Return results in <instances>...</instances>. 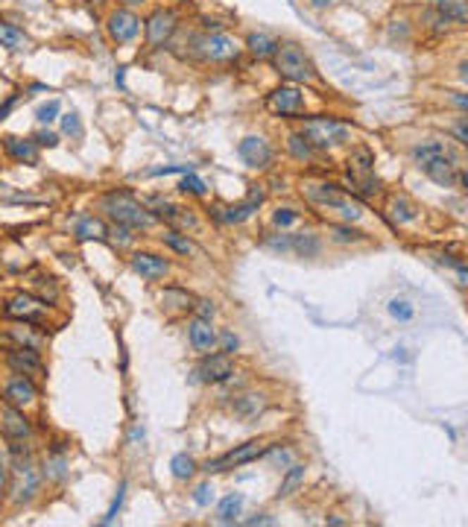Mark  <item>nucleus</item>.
I'll return each mask as SVG.
<instances>
[{"label": "nucleus", "mask_w": 468, "mask_h": 527, "mask_svg": "<svg viewBox=\"0 0 468 527\" xmlns=\"http://www.w3.org/2000/svg\"><path fill=\"white\" fill-rule=\"evenodd\" d=\"M173 32H176V15H173L170 9L152 12V18L147 21V38H149V44H164Z\"/></svg>", "instance_id": "aec40b11"}, {"label": "nucleus", "mask_w": 468, "mask_h": 527, "mask_svg": "<svg viewBox=\"0 0 468 527\" xmlns=\"http://www.w3.org/2000/svg\"><path fill=\"white\" fill-rule=\"evenodd\" d=\"M363 234L357 231V229H351V226H334V241L337 243H355V241H360Z\"/></svg>", "instance_id": "ea45409f"}, {"label": "nucleus", "mask_w": 468, "mask_h": 527, "mask_svg": "<svg viewBox=\"0 0 468 527\" xmlns=\"http://www.w3.org/2000/svg\"><path fill=\"white\" fill-rule=\"evenodd\" d=\"M296 220H299V214H296V211H292V208H278L276 214H272V223H276V226H281V229L292 226V223H296Z\"/></svg>", "instance_id": "79ce46f5"}, {"label": "nucleus", "mask_w": 468, "mask_h": 527, "mask_svg": "<svg viewBox=\"0 0 468 527\" xmlns=\"http://www.w3.org/2000/svg\"><path fill=\"white\" fill-rule=\"evenodd\" d=\"M187 337H190V346L197 349L199 355H208V351L217 349V331L211 328V320L197 317L187 325Z\"/></svg>", "instance_id": "a211bd4d"}, {"label": "nucleus", "mask_w": 468, "mask_h": 527, "mask_svg": "<svg viewBox=\"0 0 468 527\" xmlns=\"http://www.w3.org/2000/svg\"><path fill=\"white\" fill-rule=\"evenodd\" d=\"M266 109L281 117H299L304 109V94L296 85H281L266 97Z\"/></svg>", "instance_id": "1a4fd4ad"}, {"label": "nucleus", "mask_w": 468, "mask_h": 527, "mask_svg": "<svg viewBox=\"0 0 468 527\" xmlns=\"http://www.w3.org/2000/svg\"><path fill=\"white\" fill-rule=\"evenodd\" d=\"M123 492H126V483L117 486V495H114V501H111V507H109V513H106L103 524H111V521L117 519V513H121V507H123Z\"/></svg>", "instance_id": "a19ab883"}, {"label": "nucleus", "mask_w": 468, "mask_h": 527, "mask_svg": "<svg viewBox=\"0 0 468 527\" xmlns=\"http://www.w3.org/2000/svg\"><path fill=\"white\" fill-rule=\"evenodd\" d=\"M231 372H234L231 358H228V355H214V351H208V355L199 361V366H197V375H199V381H205V384H220V381H226Z\"/></svg>", "instance_id": "2eb2a0df"}, {"label": "nucleus", "mask_w": 468, "mask_h": 527, "mask_svg": "<svg viewBox=\"0 0 468 527\" xmlns=\"http://www.w3.org/2000/svg\"><path fill=\"white\" fill-rule=\"evenodd\" d=\"M240 507H243V495H240V492L226 495V498L220 501V507H217V519H220L223 524H231L234 519L240 516Z\"/></svg>", "instance_id": "bb28decb"}, {"label": "nucleus", "mask_w": 468, "mask_h": 527, "mask_svg": "<svg viewBox=\"0 0 468 527\" xmlns=\"http://www.w3.org/2000/svg\"><path fill=\"white\" fill-rule=\"evenodd\" d=\"M287 147H290V152H292V159H299V162H307L310 155H314V147L304 141L302 132H292L290 138H287Z\"/></svg>", "instance_id": "2f4dec72"}, {"label": "nucleus", "mask_w": 468, "mask_h": 527, "mask_svg": "<svg viewBox=\"0 0 468 527\" xmlns=\"http://www.w3.org/2000/svg\"><path fill=\"white\" fill-rule=\"evenodd\" d=\"M290 243H292V249H296V252H302L304 258L307 255H316V252H319V241L314 238V234H296V238H290Z\"/></svg>", "instance_id": "e433bc0d"}, {"label": "nucleus", "mask_w": 468, "mask_h": 527, "mask_svg": "<svg viewBox=\"0 0 468 527\" xmlns=\"http://www.w3.org/2000/svg\"><path fill=\"white\" fill-rule=\"evenodd\" d=\"M12 492H15V495H12L15 504H27V501H32V495L38 492V472H35V466L30 463V457L18 460Z\"/></svg>", "instance_id": "f8f14e48"}, {"label": "nucleus", "mask_w": 468, "mask_h": 527, "mask_svg": "<svg viewBox=\"0 0 468 527\" xmlns=\"http://www.w3.org/2000/svg\"><path fill=\"white\" fill-rule=\"evenodd\" d=\"M199 47H202V56L211 59V62H231V59H238V53H240L238 42L228 35H205Z\"/></svg>", "instance_id": "dca6fc26"}, {"label": "nucleus", "mask_w": 468, "mask_h": 527, "mask_svg": "<svg viewBox=\"0 0 468 527\" xmlns=\"http://www.w3.org/2000/svg\"><path fill=\"white\" fill-rule=\"evenodd\" d=\"M246 47H249L252 56H272V53H276V47H278V42L269 32H249Z\"/></svg>", "instance_id": "a878e982"}, {"label": "nucleus", "mask_w": 468, "mask_h": 527, "mask_svg": "<svg viewBox=\"0 0 468 527\" xmlns=\"http://www.w3.org/2000/svg\"><path fill=\"white\" fill-rule=\"evenodd\" d=\"M302 193H304L310 202H316L322 208L340 211L345 220H360L363 217V205L355 197H348L340 185H331V182H304Z\"/></svg>", "instance_id": "7ed1b4c3"}, {"label": "nucleus", "mask_w": 468, "mask_h": 527, "mask_svg": "<svg viewBox=\"0 0 468 527\" xmlns=\"http://www.w3.org/2000/svg\"><path fill=\"white\" fill-rule=\"evenodd\" d=\"M4 399H6V404L24 410V407H30V404L38 399V387H35V381L27 378V375H15V378H9L6 387H4Z\"/></svg>", "instance_id": "4468645a"}, {"label": "nucleus", "mask_w": 468, "mask_h": 527, "mask_svg": "<svg viewBox=\"0 0 468 527\" xmlns=\"http://www.w3.org/2000/svg\"><path fill=\"white\" fill-rule=\"evenodd\" d=\"M106 30L111 35V42L117 44H129L135 35H138L141 30V21H138V15L129 12V9H117L109 15V21H106Z\"/></svg>", "instance_id": "9b49d317"}, {"label": "nucleus", "mask_w": 468, "mask_h": 527, "mask_svg": "<svg viewBox=\"0 0 468 527\" xmlns=\"http://www.w3.org/2000/svg\"><path fill=\"white\" fill-rule=\"evenodd\" d=\"M261 202H264V190H261V188H252L249 200H246V202H238V205H231V208H226L223 220H226V223H243V220H249L252 214L258 211Z\"/></svg>", "instance_id": "5701e85b"}, {"label": "nucleus", "mask_w": 468, "mask_h": 527, "mask_svg": "<svg viewBox=\"0 0 468 527\" xmlns=\"http://www.w3.org/2000/svg\"><path fill=\"white\" fill-rule=\"evenodd\" d=\"M193 501H197V507H208L214 501V486L211 483H199L197 490H193Z\"/></svg>", "instance_id": "37998d69"}, {"label": "nucleus", "mask_w": 468, "mask_h": 527, "mask_svg": "<svg viewBox=\"0 0 468 527\" xmlns=\"http://www.w3.org/2000/svg\"><path fill=\"white\" fill-rule=\"evenodd\" d=\"M4 152L18 164H38V144L32 138H15V135H6Z\"/></svg>", "instance_id": "412c9836"}, {"label": "nucleus", "mask_w": 468, "mask_h": 527, "mask_svg": "<svg viewBox=\"0 0 468 527\" xmlns=\"http://www.w3.org/2000/svg\"><path fill=\"white\" fill-rule=\"evenodd\" d=\"M4 314L12 317V320H21L24 325H42L44 317H47V302L30 296V293H15V296L6 302Z\"/></svg>", "instance_id": "6e6552de"}, {"label": "nucleus", "mask_w": 468, "mask_h": 527, "mask_svg": "<svg viewBox=\"0 0 468 527\" xmlns=\"http://www.w3.org/2000/svg\"><path fill=\"white\" fill-rule=\"evenodd\" d=\"M389 314H393L395 320H401V322H407V320H413V308H410L404 299H393V302H389Z\"/></svg>", "instance_id": "58836bf2"}, {"label": "nucleus", "mask_w": 468, "mask_h": 527, "mask_svg": "<svg viewBox=\"0 0 468 527\" xmlns=\"http://www.w3.org/2000/svg\"><path fill=\"white\" fill-rule=\"evenodd\" d=\"M433 9H439V15H445L448 21H457V24H465L468 18V4L465 0H431Z\"/></svg>", "instance_id": "393cba45"}, {"label": "nucleus", "mask_w": 468, "mask_h": 527, "mask_svg": "<svg viewBox=\"0 0 468 527\" xmlns=\"http://www.w3.org/2000/svg\"><path fill=\"white\" fill-rule=\"evenodd\" d=\"M217 343H223V349H226V355H231V351H238V346H240V340L231 334V331H226L223 337H217Z\"/></svg>", "instance_id": "a18cd8bd"}, {"label": "nucleus", "mask_w": 468, "mask_h": 527, "mask_svg": "<svg viewBox=\"0 0 468 527\" xmlns=\"http://www.w3.org/2000/svg\"><path fill=\"white\" fill-rule=\"evenodd\" d=\"M4 483H6V463L0 457V492H4Z\"/></svg>", "instance_id": "3c124183"}, {"label": "nucleus", "mask_w": 468, "mask_h": 527, "mask_svg": "<svg viewBox=\"0 0 468 527\" xmlns=\"http://www.w3.org/2000/svg\"><path fill=\"white\" fill-rule=\"evenodd\" d=\"M179 188L185 190V193H193V197H205L208 193V185L199 179L197 173L193 170H187V173H182V182H179Z\"/></svg>", "instance_id": "f704fd0d"}, {"label": "nucleus", "mask_w": 468, "mask_h": 527, "mask_svg": "<svg viewBox=\"0 0 468 527\" xmlns=\"http://www.w3.org/2000/svg\"><path fill=\"white\" fill-rule=\"evenodd\" d=\"M348 182H351V190L360 193V197H375L381 190V182L375 176V155L366 147L348 155Z\"/></svg>", "instance_id": "423d86ee"}, {"label": "nucleus", "mask_w": 468, "mask_h": 527, "mask_svg": "<svg viewBox=\"0 0 468 527\" xmlns=\"http://www.w3.org/2000/svg\"><path fill=\"white\" fill-rule=\"evenodd\" d=\"M164 243H167L173 252H179V255H190V252H193V243L187 241V234L176 231V229H170V231L164 234Z\"/></svg>", "instance_id": "72a5a7b5"}, {"label": "nucleus", "mask_w": 468, "mask_h": 527, "mask_svg": "<svg viewBox=\"0 0 468 527\" xmlns=\"http://www.w3.org/2000/svg\"><path fill=\"white\" fill-rule=\"evenodd\" d=\"M413 159L419 164L421 173H427L436 185L442 188H454V185H465V173L460 164V155L445 147L442 141H424L413 150Z\"/></svg>", "instance_id": "f257e3e1"}, {"label": "nucleus", "mask_w": 468, "mask_h": 527, "mask_svg": "<svg viewBox=\"0 0 468 527\" xmlns=\"http://www.w3.org/2000/svg\"><path fill=\"white\" fill-rule=\"evenodd\" d=\"M238 155L255 170H264L272 164V147L266 138H261V135H246V138L238 144Z\"/></svg>", "instance_id": "9d476101"}, {"label": "nucleus", "mask_w": 468, "mask_h": 527, "mask_svg": "<svg viewBox=\"0 0 468 527\" xmlns=\"http://www.w3.org/2000/svg\"><path fill=\"white\" fill-rule=\"evenodd\" d=\"M65 466H68V460H65V454H58V452H53V457L44 463V475L50 478V480H65Z\"/></svg>", "instance_id": "c9c22d12"}, {"label": "nucleus", "mask_w": 468, "mask_h": 527, "mask_svg": "<svg viewBox=\"0 0 468 527\" xmlns=\"http://www.w3.org/2000/svg\"><path fill=\"white\" fill-rule=\"evenodd\" d=\"M0 434L6 440H27L32 434V425L21 407H12V404L0 407Z\"/></svg>", "instance_id": "ddd939ff"}, {"label": "nucleus", "mask_w": 468, "mask_h": 527, "mask_svg": "<svg viewBox=\"0 0 468 527\" xmlns=\"http://www.w3.org/2000/svg\"><path fill=\"white\" fill-rule=\"evenodd\" d=\"M314 4H316V6H325V4H331V0H314Z\"/></svg>", "instance_id": "5fc2aeb1"}, {"label": "nucleus", "mask_w": 468, "mask_h": 527, "mask_svg": "<svg viewBox=\"0 0 468 527\" xmlns=\"http://www.w3.org/2000/svg\"><path fill=\"white\" fill-rule=\"evenodd\" d=\"M0 44L9 47V50H24L30 44V38L18 30L15 24H0Z\"/></svg>", "instance_id": "cd10ccee"}, {"label": "nucleus", "mask_w": 468, "mask_h": 527, "mask_svg": "<svg viewBox=\"0 0 468 527\" xmlns=\"http://www.w3.org/2000/svg\"><path fill=\"white\" fill-rule=\"evenodd\" d=\"M278 445H272V442H246V445H238L234 452L217 457V460H208L202 472H226V468H234V466H246V463H255L266 454H272Z\"/></svg>", "instance_id": "0eeeda50"}, {"label": "nucleus", "mask_w": 468, "mask_h": 527, "mask_svg": "<svg viewBox=\"0 0 468 527\" xmlns=\"http://www.w3.org/2000/svg\"><path fill=\"white\" fill-rule=\"evenodd\" d=\"M32 141H35L38 147H56V144H58V138H56V135H53V132H38V135H35V138H32Z\"/></svg>", "instance_id": "49530a36"}, {"label": "nucleus", "mask_w": 468, "mask_h": 527, "mask_svg": "<svg viewBox=\"0 0 468 527\" xmlns=\"http://www.w3.org/2000/svg\"><path fill=\"white\" fill-rule=\"evenodd\" d=\"M246 524H272V519H266V516H255V519H249Z\"/></svg>", "instance_id": "603ef678"}, {"label": "nucleus", "mask_w": 468, "mask_h": 527, "mask_svg": "<svg viewBox=\"0 0 468 527\" xmlns=\"http://www.w3.org/2000/svg\"><path fill=\"white\" fill-rule=\"evenodd\" d=\"M132 269L138 272V276L155 281V279H164L170 264L161 258V255H152V252H135L132 255Z\"/></svg>", "instance_id": "6ab92c4d"}, {"label": "nucleus", "mask_w": 468, "mask_h": 527, "mask_svg": "<svg viewBox=\"0 0 468 527\" xmlns=\"http://www.w3.org/2000/svg\"><path fill=\"white\" fill-rule=\"evenodd\" d=\"M15 103H18V94H9V97H6V103L0 106V121H6V117H9V111L15 109Z\"/></svg>", "instance_id": "09e8293b"}, {"label": "nucleus", "mask_w": 468, "mask_h": 527, "mask_svg": "<svg viewBox=\"0 0 468 527\" xmlns=\"http://www.w3.org/2000/svg\"><path fill=\"white\" fill-rule=\"evenodd\" d=\"M302 135L314 150H334L348 141L351 129L348 123L334 121V117H307L302 123Z\"/></svg>", "instance_id": "20e7f679"}, {"label": "nucleus", "mask_w": 468, "mask_h": 527, "mask_svg": "<svg viewBox=\"0 0 468 527\" xmlns=\"http://www.w3.org/2000/svg\"><path fill=\"white\" fill-rule=\"evenodd\" d=\"M73 234L80 241H106L109 226L100 217H94V214H80V217L73 220Z\"/></svg>", "instance_id": "4be33fe9"}, {"label": "nucleus", "mask_w": 468, "mask_h": 527, "mask_svg": "<svg viewBox=\"0 0 468 527\" xmlns=\"http://www.w3.org/2000/svg\"><path fill=\"white\" fill-rule=\"evenodd\" d=\"M6 363L15 375H27V378H42L44 375V366L38 361V351L32 349H12L6 355Z\"/></svg>", "instance_id": "f3484780"}, {"label": "nucleus", "mask_w": 468, "mask_h": 527, "mask_svg": "<svg viewBox=\"0 0 468 527\" xmlns=\"http://www.w3.org/2000/svg\"><path fill=\"white\" fill-rule=\"evenodd\" d=\"M457 138H460V144H468V132H465V121H460V123H457Z\"/></svg>", "instance_id": "8fccbe9b"}, {"label": "nucleus", "mask_w": 468, "mask_h": 527, "mask_svg": "<svg viewBox=\"0 0 468 527\" xmlns=\"http://www.w3.org/2000/svg\"><path fill=\"white\" fill-rule=\"evenodd\" d=\"M170 468H173V478L187 480V478H193V472H197V463H193L190 454H176L173 463H170Z\"/></svg>", "instance_id": "473e14b6"}, {"label": "nucleus", "mask_w": 468, "mask_h": 527, "mask_svg": "<svg viewBox=\"0 0 468 527\" xmlns=\"http://www.w3.org/2000/svg\"><path fill=\"white\" fill-rule=\"evenodd\" d=\"M302 480H304V466H290V468H287V478L281 480L278 495H276V498H287V495H292V490H299Z\"/></svg>", "instance_id": "7c9ffc66"}, {"label": "nucleus", "mask_w": 468, "mask_h": 527, "mask_svg": "<svg viewBox=\"0 0 468 527\" xmlns=\"http://www.w3.org/2000/svg\"><path fill=\"white\" fill-rule=\"evenodd\" d=\"M62 132H65V135H73V138H80V135H82L80 117H76V114H65V117H62Z\"/></svg>", "instance_id": "c03bdc74"}, {"label": "nucleus", "mask_w": 468, "mask_h": 527, "mask_svg": "<svg viewBox=\"0 0 468 527\" xmlns=\"http://www.w3.org/2000/svg\"><path fill=\"white\" fill-rule=\"evenodd\" d=\"M264 407H266V399L258 396V393H246L240 399H234V413H238L240 419H255Z\"/></svg>", "instance_id": "b1692460"}, {"label": "nucleus", "mask_w": 468, "mask_h": 527, "mask_svg": "<svg viewBox=\"0 0 468 527\" xmlns=\"http://www.w3.org/2000/svg\"><path fill=\"white\" fill-rule=\"evenodd\" d=\"M103 211L117 223V226H126V229H149L155 220V214L149 208H144L138 200L132 197L129 190H111L100 200Z\"/></svg>", "instance_id": "f03ea898"}, {"label": "nucleus", "mask_w": 468, "mask_h": 527, "mask_svg": "<svg viewBox=\"0 0 468 527\" xmlns=\"http://www.w3.org/2000/svg\"><path fill=\"white\" fill-rule=\"evenodd\" d=\"M454 103H457L460 109H465V97H462V94H457V97H454Z\"/></svg>", "instance_id": "864d4df0"}, {"label": "nucleus", "mask_w": 468, "mask_h": 527, "mask_svg": "<svg viewBox=\"0 0 468 527\" xmlns=\"http://www.w3.org/2000/svg\"><path fill=\"white\" fill-rule=\"evenodd\" d=\"M389 211H393V220L395 223H413L419 217V208L410 202L407 197H395L393 205H389Z\"/></svg>", "instance_id": "c85d7f7f"}, {"label": "nucleus", "mask_w": 468, "mask_h": 527, "mask_svg": "<svg viewBox=\"0 0 468 527\" xmlns=\"http://www.w3.org/2000/svg\"><path fill=\"white\" fill-rule=\"evenodd\" d=\"M193 308L199 310V317H202V320H211V317H214V305H211L208 299H202V302H193Z\"/></svg>", "instance_id": "de8ad7c7"}, {"label": "nucleus", "mask_w": 468, "mask_h": 527, "mask_svg": "<svg viewBox=\"0 0 468 527\" xmlns=\"http://www.w3.org/2000/svg\"><path fill=\"white\" fill-rule=\"evenodd\" d=\"M161 302H164L167 308H173V310H187V308H193V296H190V293H185V290H179V287H167V290L161 293Z\"/></svg>", "instance_id": "c756f323"}, {"label": "nucleus", "mask_w": 468, "mask_h": 527, "mask_svg": "<svg viewBox=\"0 0 468 527\" xmlns=\"http://www.w3.org/2000/svg\"><path fill=\"white\" fill-rule=\"evenodd\" d=\"M272 56H276V68H278V73L284 76V80H290V83H310V80H316V68L304 56V50L299 44H292V42L278 44Z\"/></svg>", "instance_id": "39448f33"}, {"label": "nucleus", "mask_w": 468, "mask_h": 527, "mask_svg": "<svg viewBox=\"0 0 468 527\" xmlns=\"http://www.w3.org/2000/svg\"><path fill=\"white\" fill-rule=\"evenodd\" d=\"M56 114H58V100H50V103H44V106L35 109V121H38V123H53Z\"/></svg>", "instance_id": "4c0bfd02"}]
</instances>
